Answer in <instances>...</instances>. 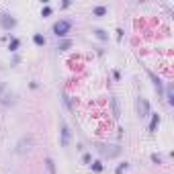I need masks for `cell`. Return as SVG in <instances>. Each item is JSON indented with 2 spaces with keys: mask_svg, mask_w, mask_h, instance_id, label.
Here are the masks:
<instances>
[{
  "mask_svg": "<svg viewBox=\"0 0 174 174\" xmlns=\"http://www.w3.org/2000/svg\"><path fill=\"white\" fill-rule=\"evenodd\" d=\"M70 139H72V129L68 127L66 121H62V131H59V143H62V148H68Z\"/></svg>",
  "mask_w": 174,
  "mask_h": 174,
  "instance_id": "cell-4",
  "label": "cell"
},
{
  "mask_svg": "<svg viewBox=\"0 0 174 174\" xmlns=\"http://www.w3.org/2000/svg\"><path fill=\"white\" fill-rule=\"evenodd\" d=\"M111 103H113V115L119 119V117H121V111H119V101H117V98H113Z\"/></svg>",
  "mask_w": 174,
  "mask_h": 174,
  "instance_id": "cell-15",
  "label": "cell"
},
{
  "mask_svg": "<svg viewBox=\"0 0 174 174\" xmlns=\"http://www.w3.org/2000/svg\"><path fill=\"white\" fill-rule=\"evenodd\" d=\"M70 47H72V39H64V41L57 43V49H59V51H66V49H70Z\"/></svg>",
  "mask_w": 174,
  "mask_h": 174,
  "instance_id": "cell-12",
  "label": "cell"
},
{
  "mask_svg": "<svg viewBox=\"0 0 174 174\" xmlns=\"http://www.w3.org/2000/svg\"><path fill=\"white\" fill-rule=\"evenodd\" d=\"M70 29H72V21L70 18H59V21H55L51 27V33L55 37H66L70 33Z\"/></svg>",
  "mask_w": 174,
  "mask_h": 174,
  "instance_id": "cell-1",
  "label": "cell"
},
{
  "mask_svg": "<svg viewBox=\"0 0 174 174\" xmlns=\"http://www.w3.org/2000/svg\"><path fill=\"white\" fill-rule=\"evenodd\" d=\"M150 115H152V121H150V131L154 133V131L158 129V125H160V115H158V113H150Z\"/></svg>",
  "mask_w": 174,
  "mask_h": 174,
  "instance_id": "cell-8",
  "label": "cell"
},
{
  "mask_svg": "<svg viewBox=\"0 0 174 174\" xmlns=\"http://www.w3.org/2000/svg\"><path fill=\"white\" fill-rule=\"evenodd\" d=\"M148 76L152 78V82H154V86H156V90L160 92V94H162V92H164V86H162V80L158 78V76L154 74V72H148Z\"/></svg>",
  "mask_w": 174,
  "mask_h": 174,
  "instance_id": "cell-7",
  "label": "cell"
},
{
  "mask_svg": "<svg viewBox=\"0 0 174 174\" xmlns=\"http://www.w3.org/2000/svg\"><path fill=\"white\" fill-rule=\"evenodd\" d=\"M90 166H92V170H94V172H103V170H104L103 162H98V160H96V162H92Z\"/></svg>",
  "mask_w": 174,
  "mask_h": 174,
  "instance_id": "cell-17",
  "label": "cell"
},
{
  "mask_svg": "<svg viewBox=\"0 0 174 174\" xmlns=\"http://www.w3.org/2000/svg\"><path fill=\"white\" fill-rule=\"evenodd\" d=\"M45 174H55V162L51 158H45Z\"/></svg>",
  "mask_w": 174,
  "mask_h": 174,
  "instance_id": "cell-9",
  "label": "cell"
},
{
  "mask_svg": "<svg viewBox=\"0 0 174 174\" xmlns=\"http://www.w3.org/2000/svg\"><path fill=\"white\" fill-rule=\"evenodd\" d=\"M96 152L101 154V156L104 158H117L119 154H121V145H106V143H98L96 145Z\"/></svg>",
  "mask_w": 174,
  "mask_h": 174,
  "instance_id": "cell-2",
  "label": "cell"
},
{
  "mask_svg": "<svg viewBox=\"0 0 174 174\" xmlns=\"http://www.w3.org/2000/svg\"><path fill=\"white\" fill-rule=\"evenodd\" d=\"M64 103L68 104V109L72 111V103H70V96H68V94H64Z\"/></svg>",
  "mask_w": 174,
  "mask_h": 174,
  "instance_id": "cell-22",
  "label": "cell"
},
{
  "mask_svg": "<svg viewBox=\"0 0 174 174\" xmlns=\"http://www.w3.org/2000/svg\"><path fill=\"white\" fill-rule=\"evenodd\" d=\"M127 168H129V162H121V164L117 166V170H115V174H123L125 170H127Z\"/></svg>",
  "mask_w": 174,
  "mask_h": 174,
  "instance_id": "cell-18",
  "label": "cell"
},
{
  "mask_svg": "<svg viewBox=\"0 0 174 174\" xmlns=\"http://www.w3.org/2000/svg\"><path fill=\"white\" fill-rule=\"evenodd\" d=\"M33 41H35V45H39V47H43V45H45V37H43L41 33H35L33 35Z\"/></svg>",
  "mask_w": 174,
  "mask_h": 174,
  "instance_id": "cell-13",
  "label": "cell"
},
{
  "mask_svg": "<svg viewBox=\"0 0 174 174\" xmlns=\"http://www.w3.org/2000/svg\"><path fill=\"white\" fill-rule=\"evenodd\" d=\"M33 143H35L33 135H25V137L18 139V143H17V148H15V152H17V154H27V152L33 148Z\"/></svg>",
  "mask_w": 174,
  "mask_h": 174,
  "instance_id": "cell-3",
  "label": "cell"
},
{
  "mask_svg": "<svg viewBox=\"0 0 174 174\" xmlns=\"http://www.w3.org/2000/svg\"><path fill=\"white\" fill-rule=\"evenodd\" d=\"M18 47H21V39L12 37V39H10V45H8V49H10V51H17Z\"/></svg>",
  "mask_w": 174,
  "mask_h": 174,
  "instance_id": "cell-14",
  "label": "cell"
},
{
  "mask_svg": "<svg viewBox=\"0 0 174 174\" xmlns=\"http://www.w3.org/2000/svg\"><path fill=\"white\" fill-rule=\"evenodd\" d=\"M104 15H106V6L104 4H98V6L92 8V17H104Z\"/></svg>",
  "mask_w": 174,
  "mask_h": 174,
  "instance_id": "cell-10",
  "label": "cell"
},
{
  "mask_svg": "<svg viewBox=\"0 0 174 174\" xmlns=\"http://www.w3.org/2000/svg\"><path fill=\"white\" fill-rule=\"evenodd\" d=\"M94 35L101 39V41H106L109 39V35H106V31H103V29H94Z\"/></svg>",
  "mask_w": 174,
  "mask_h": 174,
  "instance_id": "cell-16",
  "label": "cell"
},
{
  "mask_svg": "<svg viewBox=\"0 0 174 174\" xmlns=\"http://www.w3.org/2000/svg\"><path fill=\"white\" fill-rule=\"evenodd\" d=\"M135 106H137V115L141 117V119L150 115V103H148V98L137 96V103H135Z\"/></svg>",
  "mask_w": 174,
  "mask_h": 174,
  "instance_id": "cell-6",
  "label": "cell"
},
{
  "mask_svg": "<svg viewBox=\"0 0 174 174\" xmlns=\"http://www.w3.org/2000/svg\"><path fill=\"white\" fill-rule=\"evenodd\" d=\"M0 25H2V29H4V31H10V29H15V27H17V18L10 17L8 12H0Z\"/></svg>",
  "mask_w": 174,
  "mask_h": 174,
  "instance_id": "cell-5",
  "label": "cell"
},
{
  "mask_svg": "<svg viewBox=\"0 0 174 174\" xmlns=\"http://www.w3.org/2000/svg\"><path fill=\"white\" fill-rule=\"evenodd\" d=\"M49 15H51V6H47V4H45V6L41 8V17H49Z\"/></svg>",
  "mask_w": 174,
  "mask_h": 174,
  "instance_id": "cell-19",
  "label": "cell"
},
{
  "mask_svg": "<svg viewBox=\"0 0 174 174\" xmlns=\"http://www.w3.org/2000/svg\"><path fill=\"white\" fill-rule=\"evenodd\" d=\"M152 162L160 164V162H162V156H158V154H152Z\"/></svg>",
  "mask_w": 174,
  "mask_h": 174,
  "instance_id": "cell-21",
  "label": "cell"
},
{
  "mask_svg": "<svg viewBox=\"0 0 174 174\" xmlns=\"http://www.w3.org/2000/svg\"><path fill=\"white\" fill-rule=\"evenodd\" d=\"M166 101H168V104H170V106L174 104V86H172V84H168V86H166Z\"/></svg>",
  "mask_w": 174,
  "mask_h": 174,
  "instance_id": "cell-11",
  "label": "cell"
},
{
  "mask_svg": "<svg viewBox=\"0 0 174 174\" xmlns=\"http://www.w3.org/2000/svg\"><path fill=\"white\" fill-rule=\"evenodd\" d=\"M82 162H84V164H90V162H92V156H90V154H84V156H82Z\"/></svg>",
  "mask_w": 174,
  "mask_h": 174,
  "instance_id": "cell-20",
  "label": "cell"
}]
</instances>
